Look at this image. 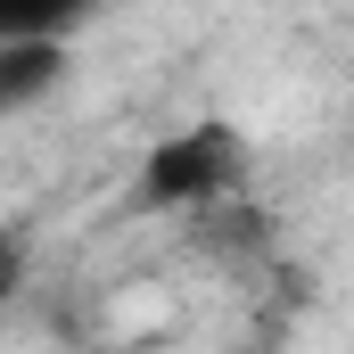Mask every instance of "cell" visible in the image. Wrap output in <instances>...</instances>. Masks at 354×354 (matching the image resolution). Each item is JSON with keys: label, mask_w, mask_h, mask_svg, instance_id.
<instances>
[{"label": "cell", "mask_w": 354, "mask_h": 354, "mask_svg": "<svg viewBox=\"0 0 354 354\" xmlns=\"http://www.w3.org/2000/svg\"><path fill=\"white\" fill-rule=\"evenodd\" d=\"M239 165H248L239 132L198 124V132H174V140L149 157L140 189H149L157 206H214V198H231V189H239Z\"/></svg>", "instance_id": "obj_1"}, {"label": "cell", "mask_w": 354, "mask_h": 354, "mask_svg": "<svg viewBox=\"0 0 354 354\" xmlns=\"http://www.w3.org/2000/svg\"><path fill=\"white\" fill-rule=\"evenodd\" d=\"M66 75V41H0V115L50 99Z\"/></svg>", "instance_id": "obj_2"}, {"label": "cell", "mask_w": 354, "mask_h": 354, "mask_svg": "<svg viewBox=\"0 0 354 354\" xmlns=\"http://www.w3.org/2000/svg\"><path fill=\"white\" fill-rule=\"evenodd\" d=\"M25 264H33V239L0 223V322H8V305H17V288H25Z\"/></svg>", "instance_id": "obj_3"}]
</instances>
